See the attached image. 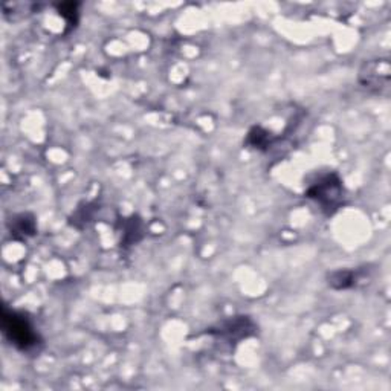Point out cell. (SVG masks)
Instances as JSON below:
<instances>
[{
  "instance_id": "8992f818",
  "label": "cell",
  "mask_w": 391,
  "mask_h": 391,
  "mask_svg": "<svg viewBox=\"0 0 391 391\" xmlns=\"http://www.w3.org/2000/svg\"><path fill=\"white\" fill-rule=\"evenodd\" d=\"M119 226H121V246L124 248L136 245L144 237V223L138 215L121 220Z\"/></svg>"
},
{
  "instance_id": "5b68a950",
  "label": "cell",
  "mask_w": 391,
  "mask_h": 391,
  "mask_svg": "<svg viewBox=\"0 0 391 391\" xmlns=\"http://www.w3.org/2000/svg\"><path fill=\"white\" fill-rule=\"evenodd\" d=\"M8 228L14 240L25 242L37 234V219L31 213H19L11 217Z\"/></svg>"
},
{
  "instance_id": "30bf717a",
  "label": "cell",
  "mask_w": 391,
  "mask_h": 391,
  "mask_svg": "<svg viewBox=\"0 0 391 391\" xmlns=\"http://www.w3.org/2000/svg\"><path fill=\"white\" fill-rule=\"evenodd\" d=\"M96 210V205L95 203H84L81 208H78L77 211L73 213L72 219H71V223L72 226L78 228L80 230V223H83L81 230L84 226H88L91 222H93V213Z\"/></svg>"
},
{
  "instance_id": "7a4b0ae2",
  "label": "cell",
  "mask_w": 391,
  "mask_h": 391,
  "mask_svg": "<svg viewBox=\"0 0 391 391\" xmlns=\"http://www.w3.org/2000/svg\"><path fill=\"white\" fill-rule=\"evenodd\" d=\"M306 198L317 203L325 214H333L344 199V186L338 173L325 171L315 176L306 187Z\"/></svg>"
},
{
  "instance_id": "6da1fadb",
  "label": "cell",
  "mask_w": 391,
  "mask_h": 391,
  "mask_svg": "<svg viewBox=\"0 0 391 391\" xmlns=\"http://www.w3.org/2000/svg\"><path fill=\"white\" fill-rule=\"evenodd\" d=\"M0 321H2V333L5 340L11 345H14L17 350L24 353L39 350L43 340L37 332L34 323L31 321L25 312L4 306Z\"/></svg>"
},
{
  "instance_id": "3957f363",
  "label": "cell",
  "mask_w": 391,
  "mask_h": 391,
  "mask_svg": "<svg viewBox=\"0 0 391 391\" xmlns=\"http://www.w3.org/2000/svg\"><path fill=\"white\" fill-rule=\"evenodd\" d=\"M257 330L255 323L248 317H234L219 323L215 327L208 330V335L220 338L226 342H240L242 340L253 336Z\"/></svg>"
},
{
  "instance_id": "9c48e42d",
  "label": "cell",
  "mask_w": 391,
  "mask_h": 391,
  "mask_svg": "<svg viewBox=\"0 0 391 391\" xmlns=\"http://www.w3.org/2000/svg\"><path fill=\"white\" fill-rule=\"evenodd\" d=\"M80 4L78 2H63L57 5L59 16L66 21L68 29H73L80 21Z\"/></svg>"
},
{
  "instance_id": "52a82bcc",
  "label": "cell",
  "mask_w": 391,
  "mask_h": 391,
  "mask_svg": "<svg viewBox=\"0 0 391 391\" xmlns=\"http://www.w3.org/2000/svg\"><path fill=\"white\" fill-rule=\"evenodd\" d=\"M275 143V136L273 132L262 126H254L249 128L245 139V146L254 148L257 151H268Z\"/></svg>"
},
{
  "instance_id": "277c9868",
  "label": "cell",
  "mask_w": 391,
  "mask_h": 391,
  "mask_svg": "<svg viewBox=\"0 0 391 391\" xmlns=\"http://www.w3.org/2000/svg\"><path fill=\"white\" fill-rule=\"evenodd\" d=\"M360 83L373 93H385L390 88L388 60L365 61L360 71Z\"/></svg>"
},
{
  "instance_id": "ba28073f",
  "label": "cell",
  "mask_w": 391,
  "mask_h": 391,
  "mask_svg": "<svg viewBox=\"0 0 391 391\" xmlns=\"http://www.w3.org/2000/svg\"><path fill=\"white\" fill-rule=\"evenodd\" d=\"M361 280L360 270L353 269H338L333 270L327 277V283L335 290H347L355 288Z\"/></svg>"
}]
</instances>
